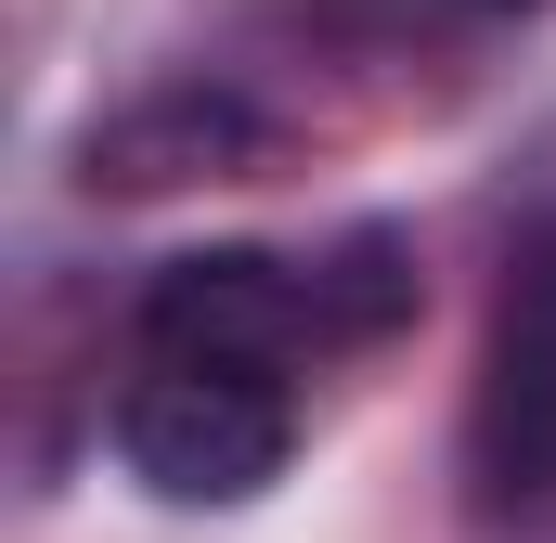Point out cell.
<instances>
[{
  "label": "cell",
  "instance_id": "obj_3",
  "mask_svg": "<svg viewBox=\"0 0 556 543\" xmlns=\"http://www.w3.org/2000/svg\"><path fill=\"white\" fill-rule=\"evenodd\" d=\"M466 479H479V505H544V492H556V207L505 247L492 324H479Z\"/></svg>",
  "mask_w": 556,
  "mask_h": 543
},
{
  "label": "cell",
  "instance_id": "obj_4",
  "mask_svg": "<svg viewBox=\"0 0 556 543\" xmlns=\"http://www.w3.org/2000/svg\"><path fill=\"white\" fill-rule=\"evenodd\" d=\"M260 155H273V130H260V104H247V91H220V78H168V91L117 104L104 130L78 142V194H181V181H247Z\"/></svg>",
  "mask_w": 556,
  "mask_h": 543
},
{
  "label": "cell",
  "instance_id": "obj_1",
  "mask_svg": "<svg viewBox=\"0 0 556 543\" xmlns=\"http://www.w3.org/2000/svg\"><path fill=\"white\" fill-rule=\"evenodd\" d=\"M298 453L285 376H207V363H142L117 402V466L155 505H260Z\"/></svg>",
  "mask_w": 556,
  "mask_h": 543
},
{
  "label": "cell",
  "instance_id": "obj_2",
  "mask_svg": "<svg viewBox=\"0 0 556 543\" xmlns=\"http://www.w3.org/2000/svg\"><path fill=\"white\" fill-rule=\"evenodd\" d=\"M142 363H207V376H285L311 350H337L324 324V272L273 260V247H194V260H155L130 311Z\"/></svg>",
  "mask_w": 556,
  "mask_h": 543
},
{
  "label": "cell",
  "instance_id": "obj_5",
  "mask_svg": "<svg viewBox=\"0 0 556 543\" xmlns=\"http://www.w3.org/2000/svg\"><path fill=\"white\" fill-rule=\"evenodd\" d=\"M324 324H337V350H363V337H389V324H415V247L389 233V220H363V233H337L324 247Z\"/></svg>",
  "mask_w": 556,
  "mask_h": 543
}]
</instances>
